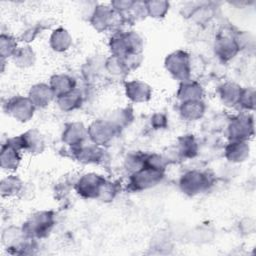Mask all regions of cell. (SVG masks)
I'll return each instance as SVG.
<instances>
[{
    "label": "cell",
    "instance_id": "obj_1",
    "mask_svg": "<svg viewBox=\"0 0 256 256\" xmlns=\"http://www.w3.org/2000/svg\"><path fill=\"white\" fill-rule=\"evenodd\" d=\"M163 169L155 167L143 161V167L140 168L131 178V186L133 189H146L156 185L162 179Z\"/></svg>",
    "mask_w": 256,
    "mask_h": 256
},
{
    "label": "cell",
    "instance_id": "obj_2",
    "mask_svg": "<svg viewBox=\"0 0 256 256\" xmlns=\"http://www.w3.org/2000/svg\"><path fill=\"white\" fill-rule=\"evenodd\" d=\"M53 225V216L50 212H39L33 215L23 228L27 234L37 237L45 236Z\"/></svg>",
    "mask_w": 256,
    "mask_h": 256
},
{
    "label": "cell",
    "instance_id": "obj_3",
    "mask_svg": "<svg viewBox=\"0 0 256 256\" xmlns=\"http://www.w3.org/2000/svg\"><path fill=\"white\" fill-rule=\"evenodd\" d=\"M166 67L175 78L186 80L189 76V57L185 52L177 51L167 57Z\"/></svg>",
    "mask_w": 256,
    "mask_h": 256
},
{
    "label": "cell",
    "instance_id": "obj_4",
    "mask_svg": "<svg viewBox=\"0 0 256 256\" xmlns=\"http://www.w3.org/2000/svg\"><path fill=\"white\" fill-rule=\"evenodd\" d=\"M105 183V179L96 174H87L83 176L78 184L77 189L79 194L87 198L99 197L102 187Z\"/></svg>",
    "mask_w": 256,
    "mask_h": 256
},
{
    "label": "cell",
    "instance_id": "obj_5",
    "mask_svg": "<svg viewBox=\"0 0 256 256\" xmlns=\"http://www.w3.org/2000/svg\"><path fill=\"white\" fill-rule=\"evenodd\" d=\"M34 104L29 99L15 97L7 103V112L19 121H27L33 115Z\"/></svg>",
    "mask_w": 256,
    "mask_h": 256
},
{
    "label": "cell",
    "instance_id": "obj_6",
    "mask_svg": "<svg viewBox=\"0 0 256 256\" xmlns=\"http://www.w3.org/2000/svg\"><path fill=\"white\" fill-rule=\"evenodd\" d=\"M209 183L206 175L200 172H189L181 180V187L185 193L195 194L207 187Z\"/></svg>",
    "mask_w": 256,
    "mask_h": 256
},
{
    "label": "cell",
    "instance_id": "obj_7",
    "mask_svg": "<svg viewBox=\"0 0 256 256\" xmlns=\"http://www.w3.org/2000/svg\"><path fill=\"white\" fill-rule=\"evenodd\" d=\"M127 95L135 102H143L149 99L151 90L145 83L139 81H133L126 84Z\"/></svg>",
    "mask_w": 256,
    "mask_h": 256
},
{
    "label": "cell",
    "instance_id": "obj_8",
    "mask_svg": "<svg viewBox=\"0 0 256 256\" xmlns=\"http://www.w3.org/2000/svg\"><path fill=\"white\" fill-rule=\"evenodd\" d=\"M53 94L54 93L50 87L45 84H38L31 89L30 100L34 105L43 107L50 102Z\"/></svg>",
    "mask_w": 256,
    "mask_h": 256
},
{
    "label": "cell",
    "instance_id": "obj_9",
    "mask_svg": "<svg viewBox=\"0 0 256 256\" xmlns=\"http://www.w3.org/2000/svg\"><path fill=\"white\" fill-rule=\"evenodd\" d=\"M19 160L18 149L7 141V144L3 145L1 150V166L5 169H14L18 166Z\"/></svg>",
    "mask_w": 256,
    "mask_h": 256
},
{
    "label": "cell",
    "instance_id": "obj_10",
    "mask_svg": "<svg viewBox=\"0 0 256 256\" xmlns=\"http://www.w3.org/2000/svg\"><path fill=\"white\" fill-rule=\"evenodd\" d=\"M90 135L95 143L102 144L112 137L113 130L111 129V126L108 123L95 122L90 127Z\"/></svg>",
    "mask_w": 256,
    "mask_h": 256
},
{
    "label": "cell",
    "instance_id": "obj_11",
    "mask_svg": "<svg viewBox=\"0 0 256 256\" xmlns=\"http://www.w3.org/2000/svg\"><path fill=\"white\" fill-rule=\"evenodd\" d=\"M73 79L65 75H57L52 78V91L59 97L73 90Z\"/></svg>",
    "mask_w": 256,
    "mask_h": 256
},
{
    "label": "cell",
    "instance_id": "obj_12",
    "mask_svg": "<svg viewBox=\"0 0 256 256\" xmlns=\"http://www.w3.org/2000/svg\"><path fill=\"white\" fill-rule=\"evenodd\" d=\"M70 44V36L64 29H58L54 31L51 36V45L53 49L57 51L66 50Z\"/></svg>",
    "mask_w": 256,
    "mask_h": 256
},
{
    "label": "cell",
    "instance_id": "obj_13",
    "mask_svg": "<svg viewBox=\"0 0 256 256\" xmlns=\"http://www.w3.org/2000/svg\"><path fill=\"white\" fill-rule=\"evenodd\" d=\"M181 111L183 116L189 119H196L201 116L203 112V105L197 100H188L183 103Z\"/></svg>",
    "mask_w": 256,
    "mask_h": 256
},
{
    "label": "cell",
    "instance_id": "obj_14",
    "mask_svg": "<svg viewBox=\"0 0 256 256\" xmlns=\"http://www.w3.org/2000/svg\"><path fill=\"white\" fill-rule=\"evenodd\" d=\"M83 127L81 124H71L70 127L63 134V139L72 144H76L83 138Z\"/></svg>",
    "mask_w": 256,
    "mask_h": 256
},
{
    "label": "cell",
    "instance_id": "obj_15",
    "mask_svg": "<svg viewBox=\"0 0 256 256\" xmlns=\"http://www.w3.org/2000/svg\"><path fill=\"white\" fill-rule=\"evenodd\" d=\"M80 102H81V98L79 97V94L75 93L74 91H71L65 95L60 96V101H59L61 107L66 110H70L77 107Z\"/></svg>",
    "mask_w": 256,
    "mask_h": 256
},
{
    "label": "cell",
    "instance_id": "obj_16",
    "mask_svg": "<svg viewBox=\"0 0 256 256\" xmlns=\"http://www.w3.org/2000/svg\"><path fill=\"white\" fill-rule=\"evenodd\" d=\"M16 53V43L14 39L8 35H1V55L2 57L10 56Z\"/></svg>",
    "mask_w": 256,
    "mask_h": 256
},
{
    "label": "cell",
    "instance_id": "obj_17",
    "mask_svg": "<svg viewBox=\"0 0 256 256\" xmlns=\"http://www.w3.org/2000/svg\"><path fill=\"white\" fill-rule=\"evenodd\" d=\"M20 181L18 178L15 177H9L6 178L2 181V185H1V192L2 195L4 196L6 195H11L15 192H17L20 188Z\"/></svg>",
    "mask_w": 256,
    "mask_h": 256
},
{
    "label": "cell",
    "instance_id": "obj_18",
    "mask_svg": "<svg viewBox=\"0 0 256 256\" xmlns=\"http://www.w3.org/2000/svg\"><path fill=\"white\" fill-rule=\"evenodd\" d=\"M199 94H201L199 86H196V84H184V86L181 87L179 95H181L184 99L189 100H195L199 97Z\"/></svg>",
    "mask_w": 256,
    "mask_h": 256
},
{
    "label": "cell",
    "instance_id": "obj_19",
    "mask_svg": "<svg viewBox=\"0 0 256 256\" xmlns=\"http://www.w3.org/2000/svg\"><path fill=\"white\" fill-rule=\"evenodd\" d=\"M147 10L153 17H161L167 11V2H148L146 3Z\"/></svg>",
    "mask_w": 256,
    "mask_h": 256
},
{
    "label": "cell",
    "instance_id": "obj_20",
    "mask_svg": "<svg viewBox=\"0 0 256 256\" xmlns=\"http://www.w3.org/2000/svg\"><path fill=\"white\" fill-rule=\"evenodd\" d=\"M181 145L183 147V149H182L183 154L185 153V155L190 156V157L193 156V154L195 153V143L191 137L183 138V142L181 143Z\"/></svg>",
    "mask_w": 256,
    "mask_h": 256
}]
</instances>
